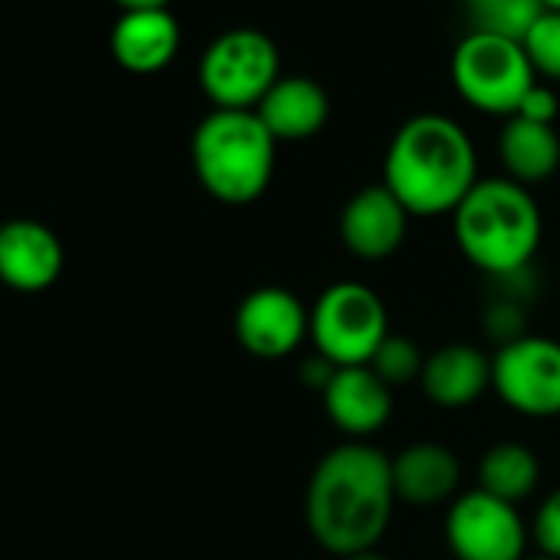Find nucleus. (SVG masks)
<instances>
[{"instance_id":"obj_8","label":"nucleus","mask_w":560,"mask_h":560,"mask_svg":"<svg viewBox=\"0 0 560 560\" xmlns=\"http://www.w3.org/2000/svg\"><path fill=\"white\" fill-rule=\"evenodd\" d=\"M491 389L527 419L560 416V340L511 337L491 357Z\"/></svg>"},{"instance_id":"obj_2","label":"nucleus","mask_w":560,"mask_h":560,"mask_svg":"<svg viewBox=\"0 0 560 560\" xmlns=\"http://www.w3.org/2000/svg\"><path fill=\"white\" fill-rule=\"evenodd\" d=\"M475 182V145L455 119L422 113L396 129L383 162V185L412 218L452 214Z\"/></svg>"},{"instance_id":"obj_15","label":"nucleus","mask_w":560,"mask_h":560,"mask_svg":"<svg viewBox=\"0 0 560 560\" xmlns=\"http://www.w3.org/2000/svg\"><path fill=\"white\" fill-rule=\"evenodd\" d=\"M419 386L439 409H468L491 389V357L471 343H445L425 357Z\"/></svg>"},{"instance_id":"obj_23","label":"nucleus","mask_w":560,"mask_h":560,"mask_svg":"<svg viewBox=\"0 0 560 560\" xmlns=\"http://www.w3.org/2000/svg\"><path fill=\"white\" fill-rule=\"evenodd\" d=\"M530 537H534V544H537V550L544 557L560 560V488H553L540 501V508L534 514V524H530Z\"/></svg>"},{"instance_id":"obj_20","label":"nucleus","mask_w":560,"mask_h":560,"mask_svg":"<svg viewBox=\"0 0 560 560\" xmlns=\"http://www.w3.org/2000/svg\"><path fill=\"white\" fill-rule=\"evenodd\" d=\"M544 11L547 8L540 0H498L491 8L471 11V31L524 44V37L530 34V27L537 24Z\"/></svg>"},{"instance_id":"obj_28","label":"nucleus","mask_w":560,"mask_h":560,"mask_svg":"<svg viewBox=\"0 0 560 560\" xmlns=\"http://www.w3.org/2000/svg\"><path fill=\"white\" fill-rule=\"evenodd\" d=\"M540 4H544L547 11H560V0H540Z\"/></svg>"},{"instance_id":"obj_5","label":"nucleus","mask_w":560,"mask_h":560,"mask_svg":"<svg viewBox=\"0 0 560 560\" xmlns=\"http://www.w3.org/2000/svg\"><path fill=\"white\" fill-rule=\"evenodd\" d=\"M389 337V314L383 298L360 284L340 280L330 284L311 307V343L317 357L340 366H370L383 340Z\"/></svg>"},{"instance_id":"obj_7","label":"nucleus","mask_w":560,"mask_h":560,"mask_svg":"<svg viewBox=\"0 0 560 560\" xmlns=\"http://www.w3.org/2000/svg\"><path fill=\"white\" fill-rule=\"evenodd\" d=\"M280 80V54L273 40L254 27H237L208 44L198 63L201 93L214 109L254 113Z\"/></svg>"},{"instance_id":"obj_6","label":"nucleus","mask_w":560,"mask_h":560,"mask_svg":"<svg viewBox=\"0 0 560 560\" xmlns=\"http://www.w3.org/2000/svg\"><path fill=\"white\" fill-rule=\"evenodd\" d=\"M452 83L471 109L511 119L537 73L521 44L471 31L452 54Z\"/></svg>"},{"instance_id":"obj_16","label":"nucleus","mask_w":560,"mask_h":560,"mask_svg":"<svg viewBox=\"0 0 560 560\" xmlns=\"http://www.w3.org/2000/svg\"><path fill=\"white\" fill-rule=\"evenodd\" d=\"M393 462L396 498L409 508H435L455 498L462 485L458 455L442 442H412Z\"/></svg>"},{"instance_id":"obj_17","label":"nucleus","mask_w":560,"mask_h":560,"mask_svg":"<svg viewBox=\"0 0 560 560\" xmlns=\"http://www.w3.org/2000/svg\"><path fill=\"white\" fill-rule=\"evenodd\" d=\"M254 113L277 142H304L327 126L330 96L311 77H280Z\"/></svg>"},{"instance_id":"obj_11","label":"nucleus","mask_w":560,"mask_h":560,"mask_svg":"<svg viewBox=\"0 0 560 560\" xmlns=\"http://www.w3.org/2000/svg\"><path fill=\"white\" fill-rule=\"evenodd\" d=\"M409 218L412 214L383 182L366 185L340 211V241L360 260H386L402 247Z\"/></svg>"},{"instance_id":"obj_14","label":"nucleus","mask_w":560,"mask_h":560,"mask_svg":"<svg viewBox=\"0 0 560 560\" xmlns=\"http://www.w3.org/2000/svg\"><path fill=\"white\" fill-rule=\"evenodd\" d=\"M178 47H182V27L168 14V8L126 11L109 31L113 60L136 77L162 73L175 60Z\"/></svg>"},{"instance_id":"obj_18","label":"nucleus","mask_w":560,"mask_h":560,"mask_svg":"<svg viewBox=\"0 0 560 560\" xmlns=\"http://www.w3.org/2000/svg\"><path fill=\"white\" fill-rule=\"evenodd\" d=\"M498 159L511 182L530 188L560 168V136L553 126L511 116L498 136Z\"/></svg>"},{"instance_id":"obj_27","label":"nucleus","mask_w":560,"mask_h":560,"mask_svg":"<svg viewBox=\"0 0 560 560\" xmlns=\"http://www.w3.org/2000/svg\"><path fill=\"white\" fill-rule=\"evenodd\" d=\"M468 4V11H481V8H491V4H498V0H465Z\"/></svg>"},{"instance_id":"obj_9","label":"nucleus","mask_w":560,"mask_h":560,"mask_svg":"<svg viewBox=\"0 0 560 560\" xmlns=\"http://www.w3.org/2000/svg\"><path fill=\"white\" fill-rule=\"evenodd\" d=\"M445 544L455 560H524L527 524L517 504L475 488L452 501L445 514Z\"/></svg>"},{"instance_id":"obj_25","label":"nucleus","mask_w":560,"mask_h":560,"mask_svg":"<svg viewBox=\"0 0 560 560\" xmlns=\"http://www.w3.org/2000/svg\"><path fill=\"white\" fill-rule=\"evenodd\" d=\"M116 8L126 11H155V8H168V0H113Z\"/></svg>"},{"instance_id":"obj_22","label":"nucleus","mask_w":560,"mask_h":560,"mask_svg":"<svg viewBox=\"0 0 560 560\" xmlns=\"http://www.w3.org/2000/svg\"><path fill=\"white\" fill-rule=\"evenodd\" d=\"M521 47L537 77L560 80V11H544Z\"/></svg>"},{"instance_id":"obj_24","label":"nucleus","mask_w":560,"mask_h":560,"mask_svg":"<svg viewBox=\"0 0 560 560\" xmlns=\"http://www.w3.org/2000/svg\"><path fill=\"white\" fill-rule=\"evenodd\" d=\"M557 113H560V103H557L553 90H547V86L534 83V90H530V93L521 100V106H517V113H514V116H521V119H530V122L553 126Z\"/></svg>"},{"instance_id":"obj_19","label":"nucleus","mask_w":560,"mask_h":560,"mask_svg":"<svg viewBox=\"0 0 560 560\" xmlns=\"http://www.w3.org/2000/svg\"><path fill=\"white\" fill-rule=\"evenodd\" d=\"M540 481V462L524 442H494L478 462V488L517 504Z\"/></svg>"},{"instance_id":"obj_12","label":"nucleus","mask_w":560,"mask_h":560,"mask_svg":"<svg viewBox=\"0 0 560 560\" xmlns=\"http://www.w3.org/2000/svg\"><path fill=\"white\" fill-rule=\"evenodd\" d=\"M327 419L350 442H366L383 432L393 416V386H386L370 366H340L324 389Z\"/></svg>"},{"instance_id":"obj_1","label":"nucleus","mask_w":560,"mask_h":560,"mask_svg":"<svg viewBox=\"0 0 560 560\" xmlns=\"http://www.w3.org/2000/svg\"><path fill=\"white\" fill-rule=\"evenodd\" d=\"M393 462L370 442L334 445L311 471L304 517L311 537L334 557L373 550L396 508Z\"/></svg>"},{"instance_id":"obj_3","label":"nucleus","mask_w":560,"mask_h":560,"mask_svg":"<svg viewBox=\"0 0 560 560\" xmlns=\"http://www.w3.org/2000/svg\"><path fill=\"white\" fill-rule=\"evenodd\" d=\"M458 250L471 267L488 277H514L521 273L544 234L540 208L530 188L501 178H478L475 188L452 211Z\"/></svg>"},{"instance_id":"obj_29","label":"nucleus","mask_w":560,"mask_h":560,"mask_svg":"<svg viewBox=\"0 0 560 560\" xmlns=\"http://www.w3.org/2000/svg\"><path fill=\"white\" fill-rule=\"evenodd\" d=\"M524 560H553V557H544V553H537V557H524Z\"/></svg>"},{"instance_id":"obj_13","label":"nucleus","mask_w":560,"mask_h":560,"mask_svg":"<svg viewBox=\"0 0 560 560\" xmlns=\"http://www.w3.org/2000/svg\"><path fill=\"white\" fill-rule=\"evenodd\" d=\"M63 270V247L40 221H8L0 228V280L14 291H47Z\"/></svg>"},{"instance_id":"obj_21","label":"nucleus","mask_w":560,"mask_h":560,"mask_svg":"<svg viewBox=\"0 0 560 560\" xmlns=\"http://www.w3.org/2000/svg\"><path fill=\"white\" fill-rule=\"evenodd\" d=\"M425 366V357L419 350L416 340L402 337V334H389L383 340V347L376 350V357L370 360V370L386 383V386H406V383H419Z\"/></svg>"},{"instance_id":"obj_4","label":"nucleus","mask_w":560,"mask_h":560,"mask_svg":"<svg viewBox=\"0 0 560 560\" xmlns=\"http://www.w3.org/2000/svg\"><path fill=\"white\" fill-rule=\"evenodd\" d=\"M273 159L277 139L247 109H211L191 136L195 175L224 205L257 201L270 188Z\"/></svg>"},{"instance_id":"obj_10","label":"nucleus","mask_w":560,"mask_h":560,"mask_svg":"<svg viewBox=\"0 0 560 560\" xmlns=\"http://www.w3.org/2000/svg\"><path fill=\"white\" fill-rule=\"evenodd\" d=\"M234 337L257 360H284L311 340V311L288 288H257L234 311Z\"/></svg>"},{"instance_id":"obj_26","label":"nucleus","mask_w":560,"mask_h":560,"mask_svg":"<svg viewBox=\"0 0 560 560\" xmlns=\"http://www.w3.org/2000/svg\"><path fill=\"white\" fill-rule=\"evenodd\" d=\"M340 560H386V557L373 547V550H360V553H350V557H340Z\"/></svg>"}]
</instances>
